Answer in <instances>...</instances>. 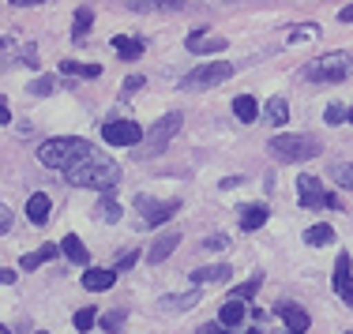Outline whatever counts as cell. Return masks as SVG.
<instances>
[{
    "mask_svg": "<svg viewBox=\"0 0 353 334\" xmlns=\"http://www.w3.org/2000/svg\"><path fill=\"white\" fill-rule=\"evenodd\" d=\"M350 334H353V331H350Z\"/></svg>",
    "mask_w": 353,
    "mask_h": 334,
    "instance_id": "cell-48",
    "label": "cell"
},
{
    "mask_svg": "<svg viewBox=\"0 0 353 334\" xmlns=\"http://www.w3.org/2000/svg\"><path fill=\"white\" fill-rule=\"evenodd\" d=\"M339 19H342V23H353V4H350V8H342V12H339Z\"/></svg>",
    "mask_w": 353,
    "mask_h": 334,
    "instance_id": "cell-44",
    "label": "cell"
},
{
    "mask_svg": "<svg viewBox=\"0 0 353 334\" xmlns=\"http://www.w3.org/2000/svg\"><path fill=\"white\" fill-rule=\"evenodd\" d=\"M334 240V229L331 225H312V229H305V244H312V248H323V244H331Z\"/></svg>",
    "mask_w": 353,
    "mask_h": 334,
    "instance_id": "cell-27",
    "label": "cell"
},
{
    "mask_svg": "<svg viewBox=\"0 0 353 334\" xmlns=\"http://www.w3.org/2000/svg\"><path fill=\"white\" fill-rule=\"evenodd\" d=\"M327 173H331V180H334L339 188L353 191V165H346V162H331V165H327Z\"/></svg>",
    "mask_w": 353,
    "mask_h": 334,
    "instance_id": "cell-26",
    "label": "cell"
},
{
    "mask_svg": "<svg viewBox=\"0 0 353 334\" xmlns=\"http://www.w3.org/2000/svg\"><path fill=\"white\" fill-rule=\"evenodd\" d=\"M61 68L72 72V75H87V79H98V75H102V64H75V61H64Z\"/></svg>",
    "mask_w": 353,
    "mask_h": 334,
    "instance_id": "cell-31",
    "label": "cell"
},
{
    "mask_svg": "<svg viewBox=\"0 0 353 334\" xmlns=\"http://www.w3.org/2000/svg\"><path fill=\"white\" fill-rule=\"evenodd\" d=\"M0 214H4V218H0V229L8 233V229H12V211H8V207H4V211H0Z\"/></svg>",
    "mask_w": 353,
    "mask_h": 334,
    "instance_id": "cell-41",
    "label": "cell"
},
{
    "mask_svg": "<svg viewBox=\"0 0 353 334\" xmlns=\"http://www.w3.org/2000/svg\"><path fill=\"white\" fill-rule=\"evenodd\" d=\"M350 124H353V109H350Z\"/></svg>",
    "mask_w": 353,
    "mask_h": 334,
    "instance_id": "cell-45",
    "label": "cell"
},
{
    "mask_svg": "<svg viewBox=\"0 0 353 334\" xmlns=\"http://www.w3.org/2000/svg\"><path fill=\"white\" fill-rule=\"evenodd\" d=\"M184 45H188V53H196V56H207V53H225V45H230V41H225L222 34H207V30H192Z\"/></svg>",
    "mask_w": 353,
    "mask_h": 334,
    "instance_id": "cell-10",
    "label": "cell"
},
{
    "mask_svg": "<svg viewBox=\"0 0 353 334\" xmlns=\"http://www.w3.org/2000/svg\"><path fill=\"white\" fill-rule=\"evenodd\" d=\"M274 312L282 315L285 331H293V334H305L308 323H312V320H308V312H305V308H297V304H279Z\"/></svg>",
    "mask_w": 353,
    "mask_h": 334,
    "instance_id": "cell-12",
    "label": "cell"
},
{
    "mask_svg": "<svg viewBox=\"0 0 353 334\" xmlns=\"http://www.w3.org/2000/svg\"><path fill=\"white\" fill-rule=\"evenodd\" d=\"M121 323H124V312H109V315H102V327H105L109 334L121 331Z\"/></svg>",
    "mask_w": 353,
    "mask_h": 334,
    "instance_id": "cell-35",
    "label": "cell"
},
{
    "mask_svg": "<svg viewBox=\"0 0 353 334\" xmlns=\"http://www.w3.org/2000/svg\"><path fill=\"white\" fill-rule=\"evenodd\" d=\"M61 248H64V255H68L72 263H79V267H87V244H83L75 233H68V237L61 240Z\"/></svg>",
    "mask_w": 353,
    "mask_h": 334,
    "instance_id": "cell-23",
    "label": "cell"
},
{
    "mask_svg": "<svg viewBox=\"0 0 353 334\" xmlns=\"http://www.w3.org/2000/svg\"><path fill=\"white\" fill-rule=\"evenodd\" d=\"M256 289H259V278H248L245 286H237V289H233L230 300H252V297H256Z\"/></svg>",
    "mask_w": 353,
    "mask_h": 334,
    "instance_id": "cell-33",
    "label": "cell"
},
{
    "mask_svg": "<svg viewBox=\"0 0 353 334\" xmlns=\"http://www.w3.org/2000/svg\"><path fill=\"white\" fill-rule=\"evenodd\" d=\"M230 267L225 263H214V267H199V271H192V282L196 286H222V282H230Z\"/></svg>",
    "mask_w": 353,
    "mask_h": 334,
    "instance_id": "cell-14",
    "label": "cell"
},
{
    "mask_svg": "<svg viewBox=\"0 0 353 334\" xmlns=\"http://www.w3.org/2000/svg\"><path fill=\"white\" fill-rule=\"evenodd\" d=\"M297 196H301V207H305V211H316V207H339V199L319 185L316 177H301L297 180Z\"/></svg>",
    "mask_w": 353,
    "mask_h": 334,
    "instance_id": "cell-8",
    "label": "cell"
},
{
    "mask_svg": "<svg viewBox=\"0 0 353 334\" xmlns=\"http://www.w3.org/2000/svg\"><path fill=\"white\" fill-rule=\"evenodd\" d=\"M121 214H124L121 203H117V199L105 191V196L98 199V207H94V218H98V222H121Z\"/></svg>",
    "mask_w": 353,
    "mask_h": 334,
    "instance_id": "cell-20",
    "label": "cell"
},
{
    "mask_svg": "<svg viewBox=\"0 0 353 334\" xmlns=\"http://www.w3.org/2000/svg\"><path fill=\"white\" fill-rule=\"evenodd\" d=\"M90 23H94V12H90V8H79V12H75V19H72V41H75V45H83Z\"/></svg>",
    "mask_w": 353,
    "mask_h": 334,
    "instance_id": "cell-22",
    "label": "cell"
},
{
    "mask_svg": "<svg viewBox=\"0 0 353 334\" xmlns=\"http://www.w3.org/2000/svg\"><path fill=\"white\" fill-rule=\"evenodd\" d=\"M64 177H68V185H75V188L113 191L117 185H121V165H117L113 158H105V154H87L79 165H72Z\"/></svg>",
    "mask_w": 353,
    "mask_h": 334,
    "instance_id": "cell-1",
    "label": "cell"
},
{
    "mask_svg": "<svg viewBox=\"0 0 353 334\" xmlns=\"http://www.w3.org/2000/svg\"><path fill=\"white\" fill-rule=\"evenodd\" d=\"M353 72V53H327L316 56L312 64H305V79L312 83H342Z\"/></svg>",
    "mask_w": 353,
    "mask_h": 334,
    "instance_id": "cell-3",
    "label": "cell"
},
{
    "mask_svg": "<svg viewBox=\"0 0 353 334\" xmlns=\"http://www.w3.org/2000/svg\"><path fill=\"white\" fill-rule=\"evenodd\" d=\"M113 282L117 271H105V267H87V274H83V289H90V293H105Z\"/></svg>",
    "mask_w": 353,
    "mask_h": 334,
    "instance_id": "cell-13",
    "label": "cell"
},
{
    "mask_svg": "<svg viewBox=\"0 0 353 334\" xmlns=\"http://www.w3.org/2000/svg\"><path fill=\"white\" fill-rule=\"evenodd\" d=\"M196 334H230V331H225V323H203Z\"/></svg>",
    "mask_w": 353,
    "mask_h": 334,
    "instance_id": "cell-39",
    "label": "cell"
},
{
    "mask_svg": "<svg viewBox=\"0 0 353 334\" xmlns=\"http://www.w3.org/2000/svg\"><path fill=\"white\" fill-rule=\"evenodd\" d=\"M259 225H267V207L263 203H252V207H245L241 211V229H259Z\"/></svg>",
    "mask_w": 353,
    "mask_h": 334,
    "instance_id": "cell-21",
    "label": "cell"
},
{
    "mask_svg": "<svg viewBox=\"0 0 353 334\" xmlns=\"http://www.w3.org/2000/svg\"><path fill=\"white\" fill-rule=\"evenodd\" d=\"M241 320H245V300H225L222 312H218V323H225V327H237Z\"/></svg>",
    "mask_w": 353,
    "mask_h": 334,
    "instance_id": "cell-24",
    "label": "cell"
},
{
    "mask_svg": "<svg viewBox=\"0 0 353 334\" xmlns=\"http://www.w3.org/2000/svg\"><path fill=\"white\" fill-rule=\"evenodd\" d=\"M319 34V27H312V23H305V27H297V30H293V41H297V38H316Z\"/></svg>",
    "mask_w": 353,
    "mask_h": 334,
    "instance_id": "cell-38",
    "label": "cell"
},
{
    "mask_svg": "<svg viewBox=\"0 0 353 334\" xmlns=\"http://www.w3.org/2000/svg\"><path fill=\"white\" fill-rule=\"evenodd\" d=\"M279 162H308V158L319 154V139L316 136H274L271 143H267Z\"/></svg>",
    "mask_w": 353,
    "mask_h": 334,
    "instance_id": "cell-4",
    "label": "cell"
},
{
    "mask_svg": "<svg viewBox=\"0 0 353 334\" xmlns=\"http://www.w3.org/2000/svg\"><path fill=\"white\" fill-rule=\"evenodd\" d=\"M53 255H57V244H41L38 252L23 255V260H19V267H23V271H34V267H41V263H49V260H53Z\"/></svg>",
    "mask_w": 353,
    "mask_h": 334,
    "instance_id": "cell-25",
    "label": "cell"
},
{
    "mask_svg": "<svg viewBox=\"0 0 353 334\" xmlns=\"http://www.w3.org/2000/svg\"><path fill=\"white\" fill-rule=\"evenodd\" d=\"M176 244H181V233H162V237L147 248V263H162L165 255H173Z\"/></svg>",
    "mask_w": 353,
    "mask_h": 334,
    "instance_id": "cell-15",
    "label": "cell"
},
{
    "mask_svg": "<svg viewBox=\"0 0 353 334\" xmlns=\"http://www.w3.org/2000/svg\"><path fill=\"white\" fill-rule=\"evenodd\" d=\"M350 308H353V300H350Z\"/></svg>",
    "mask_w": 353,
    "mask_h": 334,
    "instance_id": "cell-46",
    "label": "cell"
},
{
    "mask_svg": "<svg viewBox=\"0 0 353 334\" xmlns=\"http://www.w3.org/2000/svg\"><path fill=\"white\" fill-rule=\"evenodd\" d=\"M102 139L109 147H139L147 136H143V128L132 124V121H109L102 128Z\"/></svg>",
    "mask_w": 353,
    "mask_h": 334,
    "instance_id": "cell-7",
    "label": "cell"
},
{
    "mask_svg": "<svg viewBox=\"0 0 353 334\" xmlns=\"http://www.w3.org/2000/svg\"><path fill=\"white\" fill-rule=\"evenodd\" d=\"M109 45L117 49V56H124V61H139L143 56V41L139 38H128V34H117Z\"/></svg>",
    "mask_w": 353,
    "mask_h": 334,
    "instance_id": "cell-19",
    "label": "cell"
},
{
    "mask_svg": "<svg viewBox=\"0 0 353 334\" xmlns=\"http://www.w3.org/2000/svg\"><path fill=\"white\" fill-rule=\"evenodd\" d=\"M346 116H350V113H346V109H342V105H327V113H323V121H327V124H342V121H346Z\"/></svg>",
    "mask_w": 353,
    "mask_h": 334,
    "instance_id": "cell-36",
    "label": "cell"
},
{
    "mask_svg": "<svg viewBox=\"0 0 353 334\" xmlns=\"http://www.w3.org/2000/svg\"><path fill=\"white\" fill-rule=\"evenodd\" d=\"M72 323H75V331H83V334H87L90 327H94V323H98V312H94V308H79V312H75L72 315Z\"/></svg>",
    "mask_w": 353,
    "mask_h": 334,
    "instance_id": "cell-30",
    "label": "cell"
},
{
    "mask_svg": "<svg viewBox=\"0 0 353 334\" xmlns=\"http://www.w3.org/2000/svg\"><path fill=\"white\" fill-rule=\"evenodd\" d=\"M132 8H165V12H184L188 0H128Z\"/></svg>",
    "mask_w": 353,
    "mask_h": 334,
    "instance_id": "cell-29",
    "label": "cell"
},
{
    "mask_svg": "<svg viewBox=\"0 0 353 334\" xmlns=\"http://www.w3.org/2000/svg\"><path fill=\"white\" fill-rule=\"evenodd\" d=\"M87 154H94V147L79 136H57V139H46V143L38 147V162L49 165V169H61V173H68L72 165H79Z\"/></svg>",
    "mask_w": 353,
    "mask_h": 334,
    "instance_id": "cell-2",
    "label": "cell"
},
{
    "mask_svg": "<svg viewBox=\"0 0 353 334\" xmlns=\"http://www.w3.org/2000/svg\"><path fill=\"white\" fill-rule=\"evenodd\" d=\"M38 334H46V331H38Z\"/></svg>",
    "mask_w": 353,
    "mask_h": 334,
    "instance_id": "cell-47",
    "label": "cell"
},
{
    "mask_svg": "<svg viewBox=\"0 0 353 334\" xmlns=\"http://www.w3.org/2000/svg\"><path fill=\"white\" fill-rule=\"evenodd\" d=\"M136 260H139V252H128V255H121V260H117V274H121V271H128V267L136 263Z\"/></svg>",
    "mask_w": 353,
    "mask_h": 334,
    "instance_id": "cell-40",
    "label": "cell"
},
{
    "mask_svg": "<svg viewBox=\"0 0 353 334\" xmlns=\"http://www.w3.org/2000/svg\"><path fill=\"white\" fill-rule=\"evenodd\" d=\"M181 124H184V116L181 113H165L162 121L154 124V128L147 132V139L139 143V158H158L165 147H170V139L181 132Z\"/></svg>",
    "mask_w": 353,
    "mask_h": 334,
    "instance_id": "cell-5",
    "label": "cell"
},
{
    "mask_svg": "<svg viewBox=\"0 0 353 334\" xmlns=\"http://www.w3.org/2000/svg\"><path fill=\"white\" fill-rule=\"evenodd\" d=\"M233 75V64L218 61V64H199L196 72H188L181 79V90H207V87H218V83H225Z\"/></svg>",
    "mask_w": 353,
    "mask_h": 334,
    "instance_id": "cell-6",
    "label": "cell"
},
{
    "mask_svg": "<svg viewBox=\"0 0 353 334\" xmlns=\"http://www.w3.org/2000/svg\"><path fill=\"white\" fill-rule=\"evenodd\" d=\"M139 87H147L143 75H128V79H124V94H132V90H139Z\"/></svg>",
    "mask_w": 353,
    "mask_h": 334,
    "instance_id": "cell-37",
    "label": "cell"
},
{
    "mask_svg": "<svg viewBox=\"0 0 353 334\" xmlns=\"http://www.w3.org/2000/svg\"><path fill=\"white\" fill-rule=\"evenodd\" d=\"M53 87H57V79H53V75H41V79H34V83H30V90H27V94H38V98H46V94H53Z\"/></svg>",
    "mask_w": 353,
    "mask_h": 334,
    "instance_id": "cell-32",
    "label": "cell"
},
{
    "mask_svg": "<svg viewBox=\"0 0 353 334\" xmlns=\"http://www.w3.org/2000/svg\"><path fill=\"white\" fill-rule=\"evenodd\" d=\"M0 278H4V286H12V282H15V271H12V267H4V271H0Z\"/></svg>",
    "mask_w": 353,
    "mask_h": 334,
    "instance_id": "cell-42",
    "label": "cell"
},
{
    "mask_svg": "<svg viewBox=\"0 0 353 334\" xmlns=\"http://www.w3.org/2000/svg\"><path fill=\"white\" fill-rule=\"evenodd\" d=\"M27 218L34 225H46L49 222V196L46 191H34V196L27 199Z\"/></svg>",
    "mask_w": 353,
    "mask_h": 334,
    "instance_id": "cell-18",
    "label": "cell"
},
{
    "mask_svg": "<svg viewBox=\"0 0 353 334\" xmlns=\"http://www.w3.org/2000/svg\"><path fill=\"white\" fill-rule=\"evenodd\" d=\"M15 8H34V4H46V0H12Z\"/></svg>",
    "mask_w": 353,
    "mask_h": 334,
    "instance_id": "cell-43",
    "label": "cell"
},
{
    "mask_svg": "<svg viewBox=\"0 0 353 334\" xmlns=\"http://www.w3.org/2000/svg\"><path fill=\"white\" fill-rule=\"evenodd\" d=\"M136 211L143 214L147 225H158V222L173 218V214L181 211V199H165V203H158V199H150V196H136Z\"/></svg>",
    "mask_w": 353,
    "mask_h": 334,
    "instance_id": "cell-9",
    "label": "cell"
},
{
    "mask_svg": "<svg viewBox=\"0 0 353 334\" xmlns=\"http://www.w3.org/2000/svg\"><path fill=\"white\" fill-rule=\"evenodd\" d=\"M233 116H237L241 124H256V116H259V102L252 94H237L233 98Z\"/></svg>",
    "mask_w": 353,
    "mask_h": 334,
    "instance_id": "cell-17",
    "label": "cell"
},
{
    "mask_svg": "<svg viewBox=\"0 0 353 334\" xmlns=\"http://www.w3.org/2000/svg\"><path fill=\"white\" fill-rule=\"evenodd\" d=\"M334 293H339L342 300H353V260L346 252L339 255V263H334Z\"/></svg>",
    "mask_w": 353,
    "mask_h": 334,
    "instance_id": "cell-11",
    "label": "cell"
},
{
    "mask_svg": "<svg viewBox=\"0 0 353 334\" xmlns=\"http://www.w3.org/2000/svg\"><path fill=\"white\" fill-rule=\"evenodd\" d=\"M199 289H188V293H170V297H162V308L165 312H188V308H196L199 304Z\"/></svg>",
    "mask_w": 353,
    "mask_h": 334,
    "instance_id": "cell-16",
    "label": "cell"
},
{
    "mask_svg": "<svg viewBox=\"0 0 353 334\" xmlns=\"http://www.w3.org/2000/svg\"><path fill=\"white\" fill-rule=\"evenodd\" d=\"M225 244H230V237H225V233H211V237H203V248H211V252H222Z\"/></svg>",
    "mask_w": 353,
    "mask_h": 334,
    "instance_id": "cell-34",
    "label": "cell"
},
{
    "mask_svg": "<svg viewBox=\"0 0 353 334\" xmlns=\"http://www.w3.org/2000/svg\"><path fill=\"white\" fill-rule=\"evenodd\" d=\"M267 121H271V124H285V121H290V105H285V98H271V102H267Z\"/></svg>",
    "mask_w": 353,
    "mask_h": 334,
    "instance_id": "cell-28",
    "label": "cell"
}]
</instances>
